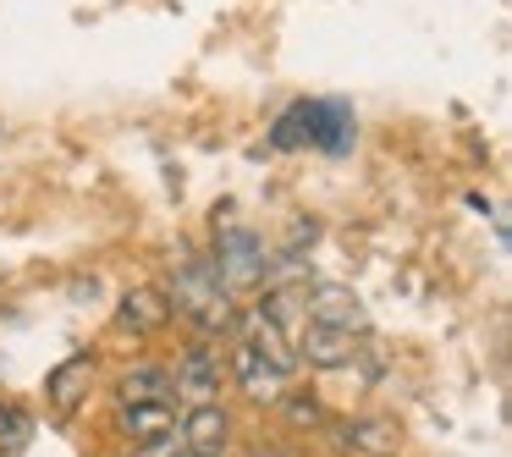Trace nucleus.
<instances>
[{"instance_id":"nucleus-14","label":"nucleus","mask_w":512,"mask_h":457,"mask_svg":"<svg viewBox=\"0 0 512 457\" xmlns=\"http://www.w3.org/2000/svg\"><path fill=\"white\" fill-rule=\"evenodd\" d=\"M23 446H28V419L0 408V457H23Z\"/></svg>"},{"instance_id":"nucleus-5","label":"nucleus","mask_w":512,"mask_h":457,"mask_svg":"<svg viewBox=\"0 0 512 457\" xmlns=\"http://www.w3.org/2000/svg\"><path fill=\"white\" fill-rule=\"evenodd\" d=\"M298 303H303V320L309 325H331V331H364L369 325L364 298L347 292V287H314V292H303Z\"/></svg>"},{"instance_id":"nucleus-18","label":"nucleus","mask_w":512,"mask_h":457,"mask_svg":"<svg viewBox=\"0 0 512 457\" xmlns=\"http://www.w3.org/2000/svg\"><path fill=\"white\" fill-rule=\"evenodd\" d=\"M177 457H204V452H188V446H182V452H177Z\"/></svg>"},{"instance_id":"nucleus-8","label":"nucleus","mask_w":512,"mask_h":457,"mask_svg":"<svg viewBox=\"0 0 512 457\" xmlns=\"http://www.w3.org/2000/svg\"><path fill=\"white\" fill-rule=\"evenodd\" d=\"M232 369H237V386H243L248 402H281V397H287V375H281L270 358H259L248 342H237Z\"/></svg>"},{"instance_id":"nucleus-13","label":"nucleus","mask_w":512,"mask_h":457,"mask_svg":"<svg viewBox=\"0 0 512 457\" xmlns=\"http://www.w3.org/2000/svg\"><path fill=\"white\" fill-rule=\"evenodd\" d=\"M116 397H122V402H177V386H171V369L166 364H138V369H127V375H122Z\"/></svg>"},{"instance_id":"nucleus-12","label":"nucleus","mask_w":512,"mask_h":457,"mask_svg":"<svg viewBox=\"0 0 512 457\" xmlns=\"http://www.w3.org/2000/svg\"><path fill=\"white\" fill-rule=\"evenodd\" d=\"M122 430L133 435V441H155V435L177 430V402H122Z\"/></svg>"},{"instance_id":"nucleus-16","label":"nucleus","mask_w":512,"mask_h":457,"mask_svg":"<svg viewBox=\"0 0 512 457\" xmlns=\"http://www.w3.org/2000/svg\"><path fill=\"white\" fill-rule=\"evenodd\" d=\"M177 452H182V435L166 430V435H155V441H138L133 457H177Z\"/></svg>"},{"instance_id":"nucleus-1","label":"nucleus","mask_w":512,"mask_h":457,"mask_svg":"<svg viewBox=\"0 0 512 457\" xmlns=\"http://www.w3.org/2000/svg\"><path fill=\"white\" fill-rule=\"evenodd\" d=\"M171 314L188 320L193 331L210 342V336H226L237 325V309H232V292L221 287V276L210 270V259H182L171 265V292H166Z\"/></svg>"},{"instance_id":"nucleus-7","label":"nucleus","mask_w":512,"mask_h":457,"mask_svg":"<svg viewBox=\"0 0 512 457\" xmlns=\"http://www.w3.org/2000/svg\"><path fill=\"white\" fill-rule=\"evenodd\" d=\"M292 347H298V358L309 369H347L353 364V331H331V325H303L298 336H292Z\"/></svg>"},{"instance_id":"nucleus-15","label":"nucleus","mask_w":512,"mask_h":457,"mask_svg":"<svg viewBox=\"0 0 512 457\" xmlns=\"http://www.w3.org/2000/svg\"><path fill=\"white\" fill-rule=\"evenodd\" d=\"M347 446H364V452H386V430H380V424H347Z\"/></svg>"},{"instance_id":"nucleus-3","label":"nucleus","mask_w":512,"mask_h":457,"mask_svg":"<svg viewBox=\"0 0 512 457\" xmlns=\"http://www.w3.org/2000/svg\"><path fill=\"white\" fill-rule=\"evenodd\" d=\"M210 270L221 276L226 292H254L265 287L270 265H265V243H259L254 232H243V226H226L221 237H215V259Z\"/></svg>"},{"instance_id":"nucleus-4","label":"nucleus","mask_w":512,"mask_h":457,"mask_svg":"<svg viewBox=\"0 0 512 457\" xmlns=\"http://www.w3.org/2000/svg\"><path fill=\"white\" fill-rule=\"evenodd\" d=\"M171 386H177V397L188 402V408H199V402H215L221 397V353H210V342H193L188 353L177 358V369H171Z\"/></svg>"},{"instance_id":"nucleus-9","label":"nucleus","mask_w":512,"mask_h":457,"mask_svg":"<svg viewBox=\"0 0 512 457\" xmlns=\"http://www.w3.org/2000/svg\"><path fill=\"white\" fill-rule=\"evenodd\" d=\"M243 342L254 347L259 358H270L281 375H292V369H298V347H292V331H281V325L270 320L265 309H248V314H243Z\"/></svg>"},{"instance_id":"nucleus-10","label":"nucleus","mask_w":512,"mask_h":457,"mask_svg":"<svg viewBox=\"0 0 512 457\" xmlns=\"http://www.w3.org/2000/svg\"><path fill=\"white\" fill-rule=\"evenodd\" d=\"M116 320H122L127 331H138V336H155V331L171 325V303H166L160 287H133L122 298V309H116Z\"/></svg>"},{"instance_id":"nucleus-6","label":"nucleus","mask_w":512,"mask_h":457,"mask_svg":"<svg viewBox=\"0 0 512 457\" xmlns=\"http://www.w3.org/2000/svg\"><path fill=\"white\" fill-rule=\"evenodd\" d=\"M182 446L188 452H204V457H221L226 441H232V419H226L221 402H199V408H188V419L177 424Z\"/></svg>"},{"instance_id":"nucleus-2","label":"nucleus","mask_w":512,"mask_h":457,"mask_svg":"<svg viewBox=\"0 0 512 457\" xmlns=\"http://www.w3.org/2000/svg\"><path fill=\"white\" fill-rule=\"evenodd\" d=\"M353 133H358V122L342 100H303L276 122V138H270V144L276 149L309 144V149H325V155H347V149H353Z\"/></svg>"},{"instance_id":"nucleus-11","label":"nucleus","mask_w":512,"mask_h":457,"mask_svg":"<svg viewBox=\"0 0 512 457\" xmlns=\"http://www.w3.org/2000/svg\"><path fill=\"white\" fill-rule=\"evenodd\" d=\"M89 380H94V358H89V353H72L67 364H56V369H50L45 397L56 402V413H72L83 397H89Z\"/></svg>"},{"instance_id":"nucleus-17","label":"nucleus","mask_w":512,"mask_h":457,"mask_svg":"<svg viewBox=\"0 0 512 457\" xmlns=\"http://www.w3.org/2000/svg\"><path fill=\"white\" fill-rule=\"evenodd\" d=\"M287 413H292V424H320V408H314V402H287Z\"/></svg>"}]
</instances>
